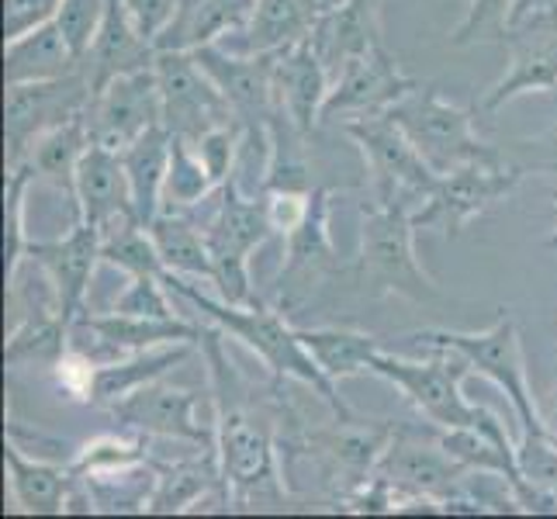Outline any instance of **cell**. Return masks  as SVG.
Instances as JSON below:
<instances>
[{"instance_id":"obj_30","label":"cell","mask_w":557,"mask_h":519,"mask_svg":"<svg viewBox=\"0 0 557 519\" xmlns=\"http://www.w3.org/2000/svg\"><path fill=\"white\" fill-rule=\"evenodd\" d=\"M170 149H174V136H170V128L163 122L146 128L136 143L122 149V163H125L128 187H132V205H136V215L143 219V225H149L163 211Z\"/></svg>"},{"instance_id":"obj_3","label":"cell","mask_w":557,"mask_h":519,"mask_svg":"<svg viewBox=\"0 0 557 519\" xmlns=\"http://www.w3.org/2000/svg\"><path fill=\"white\" fill-rule=\"evenodd\" d=\"M412 236H416L412 205L374 201V198L360 205L357 281L371 298L398 295L416 305L444 301L436 281L416 260Z\"/></svg>"},{"instance_id":"obj_35","label":"cell","mask_w":557,"mask_h":519,"mask_svg":"<svg viewBox=\"0 0 557 519\" xmlns=\"http://www.w3.org/2000/svg\"><path fill=\"white\" fill-rule=\"evenodd\" d=\"M305 350L315 357L319 368L330 381H343L371 371V360L384 350L381 339L360 330H343V325H315V330H298Z\"/></svg>"},{"instance_id":"obj_16","label":"cell","mask_w":557,"mask_h":519,"mask_svg":"<svg viewBox=\"0 0 557 519\" xmlns=\"http://www.w3.org/2000/svg\"><path fill=\"white\" fill-rule=\"evenodd\" d=\"M101 228L90 222H73V228L60 239H28L25 260H32L42 277L49 281V295L55 298V309L63 312L70 325L84 316V301L90 292V281L101 257Z\"/></svg>"},{"instance_id":"obj_27","label":"cell","mask_w":557,"mask_h":519,"mask_svg":"<svg viewBox=\"0 0 557 519\" xmlns=\"http://www.w3.org/2000/svg\"><path fill=\"white\" fill-rule=\"evenodd\" d=\"M201 343H170L157 346V350H139L125 354L119 360H108L94 368V384H90V406L94 409H111L114 401L128 398L132 392H139L143 384L163 378L166 371H174L177 363H184Z\"/></svg>"},{"instance_id":"obj_12","label":"cell","mask_w":557,"mask_h":519,"mask_svg":"<svg viewBox=\"0 0 557 519\" xmlns=\"http://www.w3.org/2000/svg\"><path fill=\"white\" fill-rule=\"evenodd\" d=\"M395 436V422H377L368 427L363 419H336L333 427L312 430L298 436L292 447H301L325 474V485L336 489V498H347L368 485L381 468V457Z\"/></svg>"},{"instance_id":"obj_4","label":"cell","mask_w":557,"mask_h":519,"mask_svg":"<svg viewBox=\"0 0 557 519\" xmlns=\"http://www.w3.org/2000/svg\"><path fill=\"white\" fill-rule=\"evenodd\" d=\"M201 228L215 260V292L228 305H257L263 301L249 277V254L260 249L277 228L271 222L263 195H246L236 177H228L215 190V208L201 219Z\"/></svg>"},{"instance_id":"obj_41","label":"cell","mask_w":557,"mask_h":519,"mask_svg":"<svg viewBox=\"0 0 557 519\" xmlns=\"http://www.w3.org/2000/svg\"><path fill=\"white\" fill-rule=\"evenodd\" d=\"M104 11H108V0H63L55 22H60L66 42L73 46L76 60H84L87 55L94 35H98V28L104 22Z\"/></svg>"},{"instance_id":"obj_49","label":"cell","mask_w":557,"mask_h":519,"mask_svg":"<svg viewBox=\"0 0 557 519\" xmlns=\"http://www.w3.org/2000/svg\"><path fill=\"white\" fill-rule=\"evenodd\" d=\"M554 498H557V485H554Z\"/></svg>"},{"instance_id":"obj_42","label":"cell","mask_w":557,"mask_h":519,"mask_svg":"<svg viewBox=\"0 0 557 519\" xmlns=\"http://www.w3.org/2000/svg\"><path fill=\"white\" fill-rule=\"evenodd\" d=\"M166 281L163 277H128V287L114 298V312L128 316H160V319H177L174 305L166 298Z\"/></svg>"},{"instance_id":"obj_17","label":"cell","mask_w":557,"mask_h":519,"mask_svg":"<svg viewBox=\"0 0 557 519\" xmlns=\"http://www.w3.org/2000/svg\"><path fill=\"white\" fill-rule=\"evenodd\" d=\"M377 471L406 498L422 495L436 498V503H444L454 485L468 474V468L454 460L444 450V444H440V427H395V436L388 450H384Z\"/></svg>"},{"instance_id":"obj_25","label":"cell","mask_w":557,"mask_h":519,"mask_svg":"<svg viewBox=\"0 0 557 519\" xmlns=\"http://www.w3.org/2000/svg\"><path fill=\"white\" fill-rule=\"evenodd\" d=\"M257 0H177L160 35L152 38L157 52H198L219 46L228 32H243Z\"/></svg>"},{"instance_id":"obj_45","label":"cell","mask_w":557,"mask_h":519,"mask_svg":"<svg viewBox=\"0 0 557 519\" xmlns=\"http://www.w3.org/2000/svg\"><path fill=\"white\" fill-rule=\"evenodd\" d=\"M536 149V157L533 160H527V163H520L527 173L533 170V173H554V177H557V101H554V125H550V132H547V136L544 139H536L533 143Z\"/></svg>"},{"instance_id":"obj_6","label":"cell","mask_w":557,"mask_h":519,"mask_svg":"<svg viewBox=\"0 0 557 519\" xmlns=\"http://www.w3.org/2000/svg\"><path fill=\"white\" fill-rule=\"evenodd\" d=\"M471 371V363L457 350L433 346L426 360H406L388 350H381L371 360V374L384 378L406 395L412 406L430 419V427L450 430V427H482L492 409L474 406L460 392V381Z\"/></svg>"},{"instance_id":"obj_29","label":"cell","mask_w":557,"mask_h":519,"mask_svg":"<svg viewBox=\"0 0 557 519\" xmlns=\"http://www.w3.org/2000/svg\"><path fill=\"white\" fill-rule=\"evenodd\" d=\"M76 70H81V60H76L55 17L4 42V84L60 81V76H70Z\"/></svg>"},{"instance_id":"obj_34","label":"cell","mask_w":557,"mask_h":519,"mask_svg":"<svg viewBox=\"0 0 557 519\" xmlns=\"http://www.w3.org/2000/svg\"><path fill=\"white\" fill-rule=\"evenodd\" d=\"M94 146L90 128L84 114L55 125L52 132H46L28 152V166L35 170V181H46L55 190H63L73 205V187H76V166H81L84 152Z\"/></svg>"},{"instance_id":"obj_37","label":"cell","mask_w":557,"mask_h":519,"mask_svg":"<svg viewBox=\"0 0 557 519\" xmlns=\"http://www.w3.org/2000/svg\"><path fill=\"white\" fill-rule=\"evenodd\" d=\"M101 257L104 263L119 267L128 277H166V263L160 257V246L152 239L149 225L125 222L101 236Z\"/></svg>"},{"instance_id":"obj_40","label":"cell","mask_w":557,"mask_h":519,"mask_svg":"<svg viewBox=\"0 0 557 519\" xmlns=\"http://www.w3.org/2000/svg\"><path fill=\"white\" fill-rule=\"evenodd\" d=\"M516 0H471L465 22L450 35V46H478V42H503L509 32V17Z\"/></svg>"},{"instance_id":"obj_2","label":"cell","mask_w":557,"mask_h":519,"mask_svg":"<svg viewBox=\"0 0 557 519\" xmlns=\"http://www.w3.org/2000/svg\"><path fill=\"white\" fill-rule=\"evenodd\" d=\"M163 281L177 298L195 305L211 325L225 330V336H233L243 346H249L277 381H287V378L301 381L305 388H312L325 406L333 409L336 419H354V409L336 392V381H330V374L319 368L315 357L305 350V343L298 339V325L287 322V316L277 309V305H267V301L228 305L222 298H211L208 292L184 281L181 274H166Z\"/></svg>"},{"instance_id":"obj_33","label":"cell","mask_w":557,"mask_h":519,"mask_svg":"<svg viewBox=\"0 0 557 519\" xmlns=\"http://www.w3.org/2000/svg\"><path fill=\"white\" fill-rule=\"evenodd\" d=\"M73 325L55 309V301L35 305L25 312V319L14 325L8 346H4V363L8 368H22V363H46L55 368L70 354Z\"/></svg>"},{"instance_id":"obj_24","label":"cell","mask_w":557,"mask_h":519,"mask_svg":"<svg viewBox=\"0 0 557 519\" xmlns=\"http://www.w3.org/2000/svg\"><path fill=\"white\" fill-rule=\"evenodd\" d=\"M76 325L94 336V346L114 360L125 354H139V350H157V346L170 343H201L205 325L190 322V319H160V316H128V312H104V316H81Z\"/></svg>"},{"instance_id":"obj_32","label":"cell","mask_w":557,"mask_h":519,"mask_svg":"<svg viewBox=\"0 0 557 519\" xmlns=\"http://www.w3.org/2000/svg\"><path fill=\"white\" fill-rule=\"evenodd\" d=\"M149 233L160 246V257L166 263V274L181 277H201L215 284V260H211V246L201 222L190 211H170L163 208L157 219L149 222Z\"/></svg>"},{"instance_id":"obj_13","label":"cell","mask_w":557,"mask_h":519,"mask_svg":"<svg viewBox=\"0 0 557 519\" xmlns=\"http://www.w3.org/2000/svg\"><path fill=\"white\" fill-rule=\"evenodd\" d=\"M152 70L160 81L163 125L170 128V136L198 143L205 132L239 119L219 84L195 60V52H157Z\"/></svg>"},{"instance_id":"obj_47","label":"cell","mask_w":557,"mask_h":519,"mask_svg":"<svg viewBox=\"0 0 557 519\" xmlns=\"http://www.w3.org/2000/svg\"><path fill=\"white\" fill-rule=\"evenodd\" d=\"M550 201H554V205H557V184H554V187H550ZM547 246H550V249H557V233H554V236H550V239H547Z\"/></svg>"},{"instance_id":"obj_19","label":"cell","mask_w":557,"mask_h":519,"mask_svg":"<svg viewBox=\"0 0 557 519\" xmlns=\"http://www.w3.org/2000/svg\"><path fill=\"white\" fill-rule=\"evenodd\" d=\"M416 87L419 81L401 73L398 55L381 42L339 70L330 98H325L322 119H336V114H384Z\"/></svg>"},{"instance_id":"obj_9","label":"cell","mask_w":557,"mask_h":519,"mask_svg":"<svg viewBox=\"0 0 557 519\" xmlns=\"http://www.w3.org/2000/svg\"><path fill=\"white\" fill-rule=\"evenodd\" d=\"M523 173L527 170L520 163H512L509 157L440 173L430 195L416 205L412 222L416 228H436L447 239H457L471 219L485 215L495 201L509 198L516 184L523 181Z\"/></svg>"},{"instance_id":"obj_48","label":"cell","mask_w":557,"mask_h":519,"mask_svg":"<svg viewBox=\"0 0 557 519\" xmlns=\"http://www.w3.org/2000/svg\"><path fill=\"white\" fill-rule=\"evenodd\" d=\"M319 4H322L325 11H330V8H336V4H343V0H319Z\"/></svg>"},{"instance_id":"obj_1","label":"cell","mask_w":557,"mask_h":519,"mask_svg":"<svg viewBox=\"0 0 557 519\" xmlns=\"http://www.w3.org/2000/svg\"><path fill=\"white\" fill-rule=\"evenodd\" d=\"M225 330L201 333V354L208 360L211 378V406H215V454L228 506L271 503L284 495V478L277 465L274 422L284 406L267 412L249 381L236 371V363L225 354Z\"/></svg>"},{"instance_id":"obj_15","label":"cell","mask_w":557,"mask_h":519,"mask_svg":"<svg viewBox=\"0 0 557 519\" xmlns=\"http://www.w3.org/2000/svg\"><path fill=\"white\" fill-rule=\"evenodd\" d=\"M87 128L90 139L108 149H125L132 146L146 128L163 122V98H160V81L157 70L146 66L136 73L114 76L108 87H101L90 98L87 111Z\"/></svg>"},{"instance_id":"obj_8","label":"cell","mask_w":557,"mask_h":519,"mask_svg":"<svg viewBox=\"0 0 557 519\" xmlns=\"http://www.w3.org/2000/svg\"><path fill=\"white\" fill-rule=\"evenodd\" d=\"M343 132L363 152V166L371 173V198L412 205L416 211L440 173L416 149L406 128L392 114H357V119L343 122Z\"/></svg>"},{"instance_id":"obj_38","label":"cell","mask_w":557,"mask_h":519,"mask_svg":"<svg viewBox=\"0 0 557 519\" xmlns=\"http://www.w3.org/2000/svg\"><path fill=\"white\" fill-rule=\"evenodd\" d=\"M8 181H4V201H8V287L14 295L17 287V271L25 263V195H28V184L35 181V170L28 163L22 166H11L4 170Z\"/></svg>"},{"instance_id":"obj_20","label":"cell","mask_w":557,"mask_h":519,"mask_svg":"<svg viewBox=\"0 0 557 519\" xmlns=\"http://www.w3.org/2000/svg\"><path fill=\"white\" fill-rule=\"evenodd\" d=\"M73 215L76 222H90L101 228V236L125 222H143L132 205L128 173L119 149H108L94 143L81 166H76V187H73Z\"/></svg>"},{"instance_id":"obj_21","label":"cell","mask_w":557,"mask_h":519,"mask_svg":"<svg viewBox=\"0 0 557 519\" xmlns=\"http://www.w3.org/2000/svg\"><path fill=\"white\" fill-rule=\"evenodd\" d=\"M205 73L219 84L225 101L246 125H267V119L281 108L274 84V55H246L219 46H205L195 52Z\"/></svg>"},{"instance_id":"obj_22","label":"cell","mask_w":557,"mask_h":519,"mask_svg":"<svg viewBox=\"0 0 557 519\" xmlns=\"http://www.w3.org/2000/svg\"><path fill=\"white\" fill-rule=\"evenodd\" d=\"M152 63H157V46H152V38L143 35L136 17L128 14L125 0H108L104 22H101L98 35H94L87 55L81 60V70L87 76L90 90L98 94L101 87H108L114 81V76L146 70Z\"/></svg>"},{"instance_id":"obj_26","label":"cell","mask_w":557,"mask_h":519,"mask_svg":"<svg viewBox=\"0 0 557 519\" xmlns=\"http://www.w3.org/2000/svg\"><path fill=\"white\" fill-rule=\"evenodd\" d=\"M309 42L315 46L319 60L336 81L339 70L350 60H357V55L371 52L374 46L384 42L374 0H343V4L322 11Z\"/></svg>"},{"instance_id":"obj_46","label":"cell","mask_w":557,"mask_h":519,"mask_svg":"<svg viewBox=\"0 0 557 519\" xmlns=\"http://www.w3.org/2000/svg\"><path fill=\"white\" fill-rule=\"evenodd\" d=\"M550 11H557V0H516V11L509 17V28L530 22V17H536V14H550Z\"/></svg>"},{"instance_id":"obj_11","label":"cell","mask_w":557,"mask_h":519,"mask_svg":"<svg viewBox=\"0 0 557 519\" xmlns=\"http://www.w3.org/2000/svg\"><path fill=\"white\" fill-rule=\"evenodd\" d=\"M330 187H312L305 219L284 236V263L277 271V309L287 316L309 305L319 287L343 271L330 239Z\"/></svg>"},{"instance_id":"obj_39","label":"cell","mask_w":557,"mask_h":519,"mask_svg":"<svg viewBox=\"0 0 557 519\" xmlns=\"http://www.w3.org/2000/svg\"><path fill=\"white\" fill-rule=\"evenodd\" d=\"M146 460V440L136 433V440L125 436H98L94 444H87L73 460V474L87 478V474H108V471H122L132 465H143Z\"/></svg>"},{"instance_id":"obj_10","label":"cell","mask_w":557,"mask_h":519,"mask_svg":"<svg viewBox=\"0 0 557 519\" xmlns=\"http://www.w3.org/2000/svg\"><path fill=\"white\" fill-rule=\"evenodd\" d=\"M94 98L84 70L60 81L8 84L4 98V170L28 163L32 146L76 114H84Z\"/></svg>"},{"instance_id":"obj_7","label":"cell","mask_w":557,"mask_h":519,"mask_svg":"<svg viewBox=\"0 0 557 519\" xmlns=\"http://www.w3.org/2000/svg\"><path fill=\"white\" fill-rule=\"evenodd\" d=\"M384 114H392L406 128V136L436 173L506 157L503 149H495L474 132V111L444 101L433 84H419Z\"/></svg>"},{"instance_id":"obj_36","label":"cell","mask_w":557,"mask_h":519,"mask_svg":"<svg viewBox=\"0 0 557 519\" xmlns=\"http://www.w3.org/2000/svg\"><path fill=\"white\" fill-rule=\"evenodd\" d=\"M215 190H219V181L211 177V170L205 166L195 143L174 136L166 187H163V208H170V211H198L205 201H211Z\"/></svg>"},{"instance_id":"obj_44","label":"cell","mask_w":557,"mask_h":519,"mask_svg":"<svg viewBox=\"0 0 557 519\" xmlns=\"http://www.w3.org/2000/svg\"><path fill=\"white\" fill-rule=\"evenodd\" d=\"M128 14L136 17V25L143 28V35L157 38L160 28L166 25V17L174 14L177 0H125Z\"/></svg>"},{"instance_id":"obj_14","label":"cell","mask_w":557,"mask_h":519,"mask_svg":"<svg viewBox=\"0 0 557 519\" xmlns=\"http://www.w3.org/2000/svg\"><path fill=\"white\" fill-rule=\"evenodd\" d=\"M503 46L509 49V66L503 81L482 94L474 111L495 114L527 90H544L550 94V101H557V11L536 14L523 25H512Z\"/></svg>"},{"instance_id":"obj_18","label":"cell","mask_w":557,"mask_h":519,"mask_svg":"<svg viewBox=\"0 0 557 519\" xmlns=\"http://www.w3.org/2000/svg\"><path fill=\"white\" fill-rule=\"evenodd\" d=\"M198 392L181 388V384H166L163 378L143 384L139 392L114 401L108 409L119 427L139 433V436H163V440H187L195 447L215 450V427H201L198 416Z\"/></svg>"},{"instance_id":"obj_43","label":"cell","mask_w":557,"mask_h":519,"mask_svg":"<svg viewBox=\"0 0 557 519\" xmlns=\"http://www.w3.org/2000/svg\"><path fill=\"white\" fill-rule=\"evenodd\" d=\"M60 8L63 0H4V42L52 22Z\"/></svg>"},{"instance_id":"obj_5","label":"cell","mask_w":557,"mask_h":519,"mask_svg":"<svg viewBox=\"0 0 557 519\" xmlns=\"http://www.w3.org/2000/svg\"><path fill=\"white\" fill-rule=\"evenodd\" d=\"M409 346H419V350H433V346H447V350H457L471 363V371L485 374L488 381H495L503 388L516 409V419H520L523 436H541L550 433L547 419L541 416L527 381V360H523V346H520V330H516V319L509 316V309H503V316L495 319L492 330L485 333H457V330H419L406 336Z\"/></svg>"},{"instance_id":"obj_23","label":"cell","mask_w":557,"mask_h":519,"mask_svg":"<svg viewBox=\"0 0 557 519\" xmlns=\"http://www.w3.org/2000/svg\"><path fill=\"white\" fill-rule=\"evenodd\" d=\"M271 55H274L277 104L305 136H312V128L322 122L325 98H330V90H333V73L325 70V63L319 60V52L309 38Z\"/></svg>"},{"instance_id":"obj_28","label":"cell","mask_w":557,"mask_h":519,"mask_svg":"<svg viewBox=\"0 0 557 519\" xmlns=\"http://www.w3.org/2000/svg\"><path fill=\"white\" fill-rule=\"evenodd\" d=\"M319 0H257L253 14L239 35V49L246 55H267V52H281L292 49L305 38H312V28L322 17Z\"/></svg>"},{"instance_id":"obj_31","label":"cell","mask_w":557,"mask_h":519,"mask_svg":"<svg viewBox=\"0 0 557 519\" xmlns=\"http://www.w3.org/2000/svg\"><path fill=\"white\" fill-rule=\"evenodd\" d=\"M4 465H8V485H11L14 503L25 512H38V516L66 512V498L76 485L73 468L32 460L22 454V447H17L14 440H8Z\"/></svg>"}]
</instances>
